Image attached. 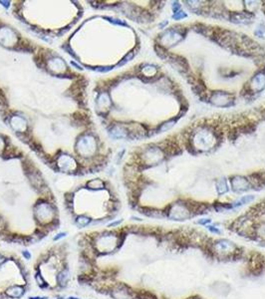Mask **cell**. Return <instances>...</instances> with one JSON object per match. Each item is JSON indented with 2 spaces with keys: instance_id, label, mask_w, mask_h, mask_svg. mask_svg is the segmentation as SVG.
Here are the masks:
<instances>
[{
  "instance_id": "cell-1",
  "label": "cell",
  "mask_w": 265,
  "mask_h": 299,
  "mask_svg": "<svg viewBox=\"0 0 265 299\" xmlns=\"http://www.w3.org/2000/svg\"><path fill=\"white\" fill-rule=\"evenodd\" d=\"M5 293L9 299H20L25 295L27 291L25 290L23 284H13V285L8 286L5 289Z\"/></svg>"
},
{
  "instance_id": "cell-2",
  "label": "cell",
  "mask_w": 265,
  "mask_h": 299,
  "mask_svg": "<svg viewBox=\"0 0 265 299\" xmlns=\"http://www.w3.org/2000/svg\"><path fill=\"white\" fill-rule=\"evenodd\" d=\"M77 281L80 285L92 286L95 282V279H94V277L91 276L89 273H79L77 275Z\"/></svg>"
},
{
  "instance_id": "cell-3",
  "label": "cell",
  "mask_w": 265,
  "mask_h": 299,
  "mask_svg": "<svg viewBox=\"0 0 265 299\" xmlns=\"http://www.w3.org/2000/svg\"><path fill=\"white\" fill-rule=\"evenodd\" d=\"M253 196H243L242 198H240V199H238V200H236L234 201V203H232V207H237V206H239V205H245V203H250L251 200H253Z\"/></svg>"
},
{
  "instance_id": "cell-4",
  "label": "cell",
  "mask_w": 265,
  "mask_h": 299,
  "mask_svg": "<svg viewBox=\"0 0 265 299\" xmlns=\"http://www.w3.org/2000/svg\"><path fill=\"white\" fill-rule=\"evenodd\" d=\"M34 279H35V281H36V283H37V285H38V286L41 285V284H43V283H45V282H46V280H45V278L43 277V275H42V273H41V269L37 270V271H35Z\"/></svg>"
},
{
  "instance_id": "cell-5",
  "label": "cell",
  "mask_w": 265,
  "mask_h": 299,
  "mask_svg": "<svg viewBox=\"0 0 265 299\" xmlns=\"http://www.w3.org/2000/svg\"><path fill=\"white\" fill-rule=\"evenodd\" d=\"M185 17H187V14L183 12V11H178V12L173 15V18L175 19V20H180V19L185 18Z\"/></svg>"
},
{
  "instance_id": "cell-6",
  "label": "cell",
  "mask_w": 265,
  "mask_h": 299,
  "mask_svg": "<svg viewBox=\"0 0 265 299\" xmlns=\"http://www.w3.org/2000/svg\"><path fill=\"white\" fill-rule=\"evenodd\" d=\"M21 254H22L23 258L26 259V260H30L31 257H32V255H31V252H30L29 250H27V249H23V250L21 251Z\"/></svg>"
},
{
  "instance_id": "cell-7",
  "label": "cell",
  "mask_w": 265,
  "mask_h": 299,
  "mask_svg": "<svg viewBox=\"0 0 265 299\" xmlns=\"http://www.w3.org/2000/svg\"><path fill=\"white\" fill-rule=\"evenodd\" d=\"M67 234H68V232H59L58 234H56L54 237H53V240L54 241H58V240H60V239L62 238H64V237H66L67 236Z\"/></svg>"
},
{
  "instance_id": "cell-8",
  "label": "cell",
  "mask_w": 265,
  "mask_h": 299,
  "mask_svg": "<svg viewBox=\"0 0 265 299\" xmlns=\"http://www.w3.org/2000/svg\"><path fill=\"white\" fill-rule=\"evenodd\" d=\"M38 287H39V288L41 289V290H47V289H50V288H51V286H50V284H49L47 281L45 282V283L41 284V285H39Z\"/></svg>"
},
{
  "instance_id": "cell-9",
  "label": "cell",
  "mask_w": 265,
  "mask_h": 299,
  "mask_svg": "<svg viewBox=\"0 0 265 299\" xmlns=\"http://www.w3.org/2000/svg\"><path fill=\"white\" fill-rule=\"evenodd\" d=\"M207 228H208V231H211V232H214V233H220V231H219L217 227H214V226H211V225H208L207 226Z\"/></svg>"
},
{
  "instance_id": "cell-10",
  "label": "cell",
  "mask_w": 265,
  "mask_h": 299,
  "mask_svg": "<svg viewBox=\"0 0 265 299\" xmlns=\"http://www.w3.org/2000/svg\"><path fill=\"white\" fill-rule=\"evenodd\" d=\"M122 221H123V219L116 220V221H114V222H111V224H108V227H115V226H117V225L120 224Z\"/></svg>"
},
{
  "instance_id": "cell-11",
  "label": "cell",
  "mask_w": 265,
  "mask_h": 299,
  "mask_svg": "<svg viewBox=\"0 0 265 299\" xmlns=\"http://www.w3.org/2000/svg\"><path fill=\"white\" fill-rule=\"evenodd\" d=\"M235 15H236V16H240V13H236ZM248 18H249V16L246 15L245 13H244V16H243V17H241V19H245V20H247ZM233 19H234V20H232V21H234V22H236V20H238L239 18H237V19H236V18H233Z\"/></svg>"
},
{
  "instance_id": "cell-12",
  "label": "cell",
  "mask_w": 265,
  "mask_h": 299,
  "mask_svg": "<svg viewBox=\"0 0 265 299\" xmlns=\"http://www.w3.org/2000/svg\"><path fill=\"white\" fill-rule=\"evenodd\" d=\"M28 299H48L47 296H29Z\"/></svg>"
},
{
  "instance_id": "cell-13",
  "label": "cell",
  "mask_w": 265,
  "mask_h": 299,
  "mask_svg": "<svg viewBox=\"0 0 265 299\" xmlns=\"http://www.w3.org/2000/svg\"><path fill=\"white\" fill-rule=\"evenodd\" d=\"M211 220L210 219H208V218H203L202 220H199V224H207V222H210Z\"/></svg>"
},
{
  "instance_id": "cell-14",
  "label": "cell",
  "mask_w": 265,
  "mask_h": 299,
  "mask_svg": "<svg viewBox=\"0 0 265 299\" xmlns=\"http://www.w3.org/2000/svg\"><path fill=\"white\" fill-rule=\"evenodd\" d=\"M56 299H66L64 296H61V295H59V294H57L56 295Z\"/></svg>"
},
{
  "instance_id": "cell-15",
  "label": "cell",
  "mask_w": 265,
  "mask_h": 299,
  "mask_svg": "<svg viewBox=\"0 0 265 299\" xmlns=\"http://www.w3.org/2000/svg\"><path fill=\"white\" fill-rule=\"evenodd\" d=\"M66 299H80L79 297H76V296H69V297H67Z\"/></svg>"
},
{
  "instance_id": "cell-16",
  "label": "cell",
  "mask_w": 265,
  "mask_h": 299,
  "mask_svg": "<svg viewBox=\"0 0 265 299\" xmlns=\"http://www.w3.org/2000/svg\"><path fill=\"white\" fill-rule=\"evenodd\" d=\"M48 299H49V298H48Z\"/></svg>"
}]
</instances>
